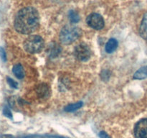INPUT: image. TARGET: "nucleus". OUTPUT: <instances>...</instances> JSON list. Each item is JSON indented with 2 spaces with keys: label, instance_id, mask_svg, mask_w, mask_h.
<instances>
[{
  "label": "nucleus",
  "instance_id": "obj_13",
  "mask_svg": "<svg viewBox=\"0 0 147 138\" xmlns=\"http://www.w3.org/2000/svg\"><path fill=\"white\" fill-rule=\"evenodd\" d=\"M68 17L70 19V22L73 23H77L80 20V16H79V14L76 12L73 11V10H70L69 12Z\"/></svg>",
  "mask_w": 147,
  "mask_h": 138
},
{
  "label": "nucleus",
  "instance_id": "obj_3",
  "mask_svg": "<svg viewBox=\"0 0 147 138\" xmlns=\"http://www.w3.org/2000/svg\"><path fill=\"white\" fill-rule=\"evenodd\" d=\"M24 50L30 53H37L44 47V40L39 35H31L24 43Z\"/></svg>",
  "mask_w": 147,
  "mask_h": 138
},
{
  "label": "nucleus",
  "instance_id": "obj_4",
  "mask_svg": "<svg viewBox=\"0 0 147 138\" xmlns=\"http://www.w3.org/2000/svg\"><path fill=\"white\" fill-rule=\"evenodd\" d=\"M74 55L77 59L81 61H87L91 55V50L89 46L85 43L79 44L75 47Z\"/></svg>",
  "mask_w": 147,
  "mask_h": 138
},
{
  "label": "nucleus",
  "instance_id": "obj_9",
  "mask_svg": "<svg viewBox=\"0 0 147 138\" xmlns=\"http://www.w3.org/2000/svg\"><path fill=\"white\" fill-rule=\"evenodd\" d=\"M12 72L14 74V76L19 79H22L24 76V71L23 69L22 66L21 64H16L13 66Z\"/></svg>",
  "mask_w": 147,
  "mask_h": 138
},
{
  "label": "nucleus",
  "instance_id": "obj_7",
  "mask_svg": "<svg viewBox=\"0 0 147 138\" xmlns=\"http://www.w3.org/2000/svg\"><path fill=\"white\" fill-rule=\"evenodd\" d=\"M36 93L40 99H47L50 96V89L45 83H41L38 85L36 89Z\"/></svg>",
  "mask_w": 147,
  "mask_h": 138
},
{
  "label": "nucleus",
  "instance_id": "obj_16",
  "mask_svg": "<svg viewBox=\"0 0 147 138\" xmlns=\"http://www.w3.org/2000/svg\"><path fill=\"white\" fill-rule=\"evenodd\" d=\"M99 137H100V138H111V137L106 132H103V131L99 133Z\"/></svg>",
  "mask_w": 147,
  "mask_h": 138
},
{
  "label": "nucleus",
  "instance_id": "obj_10",
  "mask_svg": "<svg viewBox=\"0 0 147 138\" xmlns=\"http://www.w3.org/2000/svg\"><path fill=\"white\" fill-rule=\"evenodd\" d=\"M140 34L147 41V14H145L140 26Z\"/></svg>",
  "mask_w": 147,
  "mask_h": 138
},
{
  "label": "nucleus",
  "instance_id": "obj_8",
  "mask_svg": "<svg viewBox=\"0 0 147 138\" xmlns=\"http://www.w3.org/2000/svg\"><path fill=\"white\" fill-rule=\"evenodd\" d=\"M118 41L114 38H111L106 45V51L108 53H111L116 50L118 47Z\"/></svg>",
  "mask_w": 147,
  "mask_h": 138
},
{
  "label": "nucleus",
  "instance_id": "obj_18",
  "mask_svg": "<svg viewBox=\"0 0 147 138\" xmlns=\"http://www.w3.org/2000/svg\"><path fill=\"white\" fill-rule=\"evenodd\" d=\"M1 138H13L12 136H10V135H4Z\"/></svg>",
  "mask_w": 147,
  "mask_h": 138
},
{
  "label": "nucleus",
  "instance_id": "obj_12",
  "mask_svg": "<svg viewBox=\"0 0 147 138\" xmlns=\"http://www.w3.org/2000/svg\"><path fill=\"white\" fill-rule=\"evenodd\" d=\"M83 104V103L82 101H79L75 103H70V104L67 105V106L65 107V111L67 112H75V111L78 110V109H79L80 108H81Z\"/></svg>",
  "mask_w": 147,
  "mask_h": 138
},
{
  "label": "nucleus",
  "instance_id": "obj_1",
  "mask_svg": "<svg viewBox=\"0 0 147 138\" xmlns=\"http://www.w3.org/2000/svg\"><path fill=\"white\" fill-rule=\"evenodd\" d=\"M40 24V15L35 8L24 7L18 12L14 20V28L22 34H31Z\"/></svg>",
  "mask_w": 147,
  "mask_h": 138
},
{
  "label": "nucleus",
  "instance_id": "obj_14",
  "mask_svg": "<svg viewBox=\"0 0 147 138\" xmlns=\"http://www.w3.org/2000/svg\"><path fill=\"white\" fill-rule=\"evenodd\" d=\"M7 82H8V83L9 84V86H11V87L14 88V89H17V88L18 84H17V82L14 81L13 79L10 78H7Z\"/></svg>",
  "mask_w": 147,
  "mask_h": 138
},
{
  "label": "nucleus",
  "instance_id": "obj_6",
  "mask_svg": "<svg viewBox=\"0 0 147 138\" xmlns=\"http://www.w3.org/2000/svg\"><path fill=\"white\" fill-rule=\"evenodd\" d=\"M134 135L136 138H147V119H141L136 123Z\"/></svg>",
  "mask_w": 147,
  "mask_h": 138
},
{
  "label": "nucleus",
  "instance_id": "obj_17",
  "mask_svg": "<svg viewBox=\"0 0 147 138\" xmlns=\"http://www.w3.org/2000/svg\"><path fill=\"white\" fill-rule=\"evenodd\" d=\"M4 114H5L7 116H9V117H11V112H10L9 109H7V108H6V109H4Z\"/></svg>",
  "mask_w": 147,
  "mask_h": 138
},
{
  "label": "nucleus",
  "instance_id": "obj_11",
  "mask_svg": "<svg viewBox=\"0 0 147 138\" xmlns=\"http://www.w3.org/2000/svg\"><path fill=\"white\" fill-rule=\"evenodd\" d=\"M147 78V66L141 68L134 75V78L142 80Z\"/></svg>",
  "mask_w": 147,
  "mask_h": 138
},
{
  "label": "nucleus",
  "instance_id": "obj_2",
  "mask_svg": "<svg viewBox=\"0 0 147 138\" xmlns=\"http://www.w3.org/2000/svg\"><path fill=\"white\" fill-rule=\"evenodd\" d=\"M80 29L72 25H67L63 27L60 33V40L65 45H70L80 37Z\"/></svg>",
  "mask_w": 147,
  "mask_h": 138
},
{
  "label": "nucleus",
  "instance_id": "obj_5",
  "mask_svg": "<svg viewBox=\"0 0 147 138\" xmlns=\"http://www.w3.org/2000/svg\"><path fill=\"white\" fill-rule=\"evenodd\" d=\"M86 22L89 27L100 30L104 27V20L100 14L97 13H92L88 16Z\"/></svg>",
  "mask_w": 147,
  "mask_h": 138
},
{
  "label": "nucleus",
  "instance_id": "obj_15",
  "mask_svg": "<svg viewBox=\"0 0 147 138\" xmlns=\"http://www.w3.org/2000/svg\"><path fill=\"white\" fill-rule=\"evenodd\" d=\"M0 56H1V59H2L4 61L6 60V53L5 51H4V49L2 47H0Z\"/></svg>",
  "mask_w": 147,
  "mask_h": 138
}]
</instances>
